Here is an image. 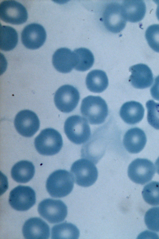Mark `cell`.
Here are the masks:
<instances>
[{
	"instance_id": "cell-4",
	"label": "cell",
	"mask_w": 159,
	"mask_h": 239,
	"mask_svg": "<svg viewBox=\"0 0 159 239\" xmlns=\"http://www.w3.org/2000/svg\"><path fill=\"white\" fill-rule=\"evenodd\" d=\"M65 133L72 143L80 144L86 142L91 135L90 126L87 120L78 115L68 118L64 125Z\"/></svg>"
},
{
	"instance_id": "cell-22",
	"label": "cell",
	"mask_w": 159,
	"mask_h": 239,
	"mask_svg": "<svg viewBox=\"0 0 159 239\" xmlns=\"http://www.w3.org/2000/svg\"><path fill=\"white\" fill-rule=\"evenodd\" d=\"M79 236V230L70 223L56 224L51 229L52 239H78Z\"/></svg>"
},
{
	"instance_id": "cell-1",
	"label": "cell",
	"mask_w": 159,
	"mask_h": 239,
	"mask_svg": "<svg viewBox=\"0 0 159 239\" xmlns=\"http://www.w3.org/2000/svg\"><path fill=\"white\" fill-rule=\"evenodd\" d=\"M80 110L82 115L92 124L103 123L108 114L106 102L98 96H89L84 98Z\"/></svg>"
},
{
	"instance_id": "cell-10",
	"label": "cell",
	"mask_w": 159,
	"mask_h": 239,
	"mask_svg": "<svg viewBox=\"0 0 159 239\" xmlns=\"http://www.w3.org/2000/svg\"><path fill=\"white\" fill-rule=\"evenodd\" d=\"M80 98L77 89L72 85H65L56 91L54 97L55 105L60 111L69 113L77 106Z\"/></svg>"
},
{
	"instance_id": "cell-27",
	"label": "cell",
	"mask_w": 159,
	"mask_h": 239,
	"mask_svg": "<svg viewBox=\"0 0 159 239\" xmlns=\"http://www.w3.org/2000/svg\"><path fill=\"white\" fill-rule=\"evenodd\" d=\"M144 221L149 229L159 232V207H153L148 209L145 214Z\"/></svg>"
},
{
	"instance_id": "cell-11",
	"label": "cell",
	"mask_w": 159,
	"mask_h": 239,
	"mask_svg": "<svg viewBox=\"0 0 159 239\" xmlns=\"http://www.w3.org/2000/svg\"><path fill=\"white\" fill-rule=\"evenodd\" d=\"M15 128L21 135L30 137L39 129L40 122L36 114L28 110H22L16 116L14 121Z\"/></svg>"
},
{
	"instance_id": "cell-8",
	"label": "cell",
	"mask_w": 159,
	"mask_h": 239,
	"mask_svg": "<svg viewBox=\"0 0 159 239\" xmlns=\"http://www.w3.org/2000/svg\"><path fill=\"white\" fill-rule=\"evenodd\" d=\"M28 17L25 7L20 2L14 0H5L0 4V17L3 21L14 25L25 22Z\"/></svg>"
},
{
	"instance_id": "cell-15",
	"label": "cell",
	"mask_w": 159,
	"mask_h": 239,
	"mask_svg": "<svg viewBox=\"0 0 159 239\" xmlns=\"http://www.w3.org/2000/svg\"><path fill=\"white\" fill-rule=\"evenodd\" d=\"M131 74L129 81L132 85L138 89H144L150 87L153 82V74L146 65L140 63L130 67Z\"/></svg>"
},
{
	"instance_id": "cell-26",
	"label": "cell",
	"mask_w": 159,
	"mask_h": 239,
	"mask_svg": "<svg viewBox=\"0 0 159 239\" xmlns=\"http://www.w3.org/2000/svg\"><path fill=\"white\" fill-rule=\"evenodd\" d=\"M147 109V120L154 128L159 130V103L149 100L146 103Z\"/></svg>"
},
{
	"instance_id": "cell-14",
	"label": "cell",
	"mask_w": 159,
	"mask_h": 239,
	"mask_svg": "<svg viewBox=\"0 0 159 239\" xmlns=\"http://www.w3.org/2000/svg\"><path fill=\"white\" fill-rule=\"evenodd\" d=\"M22 231L26 239H47L50 236L49 226L39 218H31L27 220L23 226Z\"/></svg>"
},
{
	"instance_id": "cell-19",
	"label": "cell",
	"mask_w": 159,
	"mask_h": 239,
	"mask_svg": "<svg viewBox=\"0 0 159 239\" xmlns=\"http://www.w3.org/2000/svg\"><path fill=\"white\" fill-rule=\"evenodd\" d=\"M144 110L140 103L131 101L124 103L121 106L120 115L123 121L129 124H134L143 119Z\"/></svg>"
},
{
	"instance_id": "cell-9",
	"label": "cell",
	"mask_w": 159,
	"mask_h": 239,
	"mask_svg": "<svg viewBox=\"0 0 159 239\" xmlns=\"http://www.w3.org/2000/svg\"><path fill=\"white\" fill-rule=\"evenodd\" d=\"M34 191L29 186L19 185L10 193L9 202L14 209L19 211H26L35 203Z\"/></svg>"
},
{
	"instance_id": "cell-13",
	"label": "cell",
	"mask_w": 159,
	"mask_h": 239,
	"mask_svg": "<svg viewBox=\"0 0 159 239\" xmlns=\"http://www.w3.org/2000/svg\"><path fill=\"white\" fill-rule=\"evenodd\" d=\"M46 38V32L44 27L36 23L27 25L21 33L23 44L26 48L31 49L41 47L45 42Z\"/></svg>"
},
{
	"instance_id": "cell-20",
	"label": "cell",
	"mask_w": 159,
	"mask_h": 239,
	"mask_svg": "<svg viewBox=\"0 0 159 239\" xmlns=\"http://www.w3.org/2000/svg\"><path fill=\"white\" fill-rule=\"evenodd\" d=\"M35 173L34 166L32 162L22 160L15 164L12 167L11 175L13 179L20 183L29 182L33 177Z\"/></svg>"
},
{
	"instance_id": "cell-2",
	"label": "cell",
	"mask_w": 159,
	"mask_h": 239,
	"mask_svg": "<svg viewBox=\"0 0 159 239\" xmlns=\"http://www.w3.org/2000/svg\"><path fill=\"white\" fill-rule=\"evenodd\" d=\"M74 182L71 174L66 170H58L49 175L46 181V188L52 197H63L71 192Z\"/></svg>"
},
{
	"instance_id": "cell-30",
	"label": "cell",
	"mask_w": 159,
	"mask_h": 239,
	"mask_svg": "<svg viewBox=\"0 0 159 239\" xmlns=\"http://www.w3.org/2000/svg\"><path fill=\"white\" fill-rule=\"evenodd\" d=\"M154 1L157 5L156 11V15L157 18L159 21V0H154Z\"/></svg>"
},
{
	"instance_id": "cell-29",
	"label": "cell",
	"mask_w": 159,
	"mask_h": 239,
	"mask_svg": "<svg viewBox=\"0 0 159 239\" xmlns=\"http://www.w3.org/2000/svg\"><path fill=\"white\" fill-rule=\"evenodd\" d=\"M150 91L152 97L154 99L159 101V75L155 78Z\"/></svg>"
},
{
	"instance_id": "cell-16",
	"label": "cell",
	"mask_w": 159,
	"mask_h": 239,
	"mask_svg": "<svg viewBox=\"0 0 159 239\" xmlns=\"http://www.w3.org/2000/svg\"><path fill=\"white\" fill-rule=\"evenodd\" d=\"M75 53L66 48L57 50L52 57V63L55 68L58 72L67 73L74 68L77 63Z\"/></svg>"
},
{
	"instance_id": "cell-7",
	"label": "cell",
	"mask_w": 159,
	"mask_h": 239,
	"mask_svg": "<svg viewBox=\"0 0 159 239\" xmlns=\"http://www.w3.org/2000/svg\"><path fill=\"white\" fill-rule=\"evenodd\" d=\"M155 173L153 163L150 160L143 158H137L129 165L128 175L133 182L144 185L150 181Z\"/></svg>"
},
{
	"instance_id": "cell-12",
	"label": "cell",
	"mask_w": 159,
	"mask_h": 239,
	"mask_svg": "<svg viewBox=\"0 0 159 239\" xmlns=\"http://www.w3.org/2000/svg\"><path fill=\"white\" fill-rule=\"evenodd\" d=\"M103 21L106 29L113 33H118L125 27L126 21L119 4L112 2L108 4L103 14Z\"/></svg>"
},
{
	"instance_id": "cell-23",
	"label": "cell",
	"mask_w": 159,
	"mask_h": 239,
	"mask_svg": "<svg viewBox=\"0 0 159 239\" xmlns=\"http://www.w3.org/2000/svg\"><path fill=\"white\" fill-rule=\"evenodd\" d=\"M18 42L17 31L13 27L6 26L0 27V49L4 51L13 49Z\"/></svg>"
},
{
	"instance_id": "cell-24",
	"label": "cell",
	"mask_w": 159,
	"mask_h": 239,
	"mask_svg": "<svg viewBox=\"0 0 159 239\" xmlns=\"http://www.w3.org/2000/svg\"><path fill=\"white\" fill-rule=\"evenodd\" d=\"M77 59V63L74 68L80 71H85L90 69L94 62V57L89 49L80 48L74 50Z\"/></svg>"
},
{
	"instance_id": "cell-3",
	"label": "cell",
	"mask_w": 159,
	"mask_h": 239,
	"mask_svg": "<svg viewBox=\"0 0 159 239\" xmlns=\"http://www.w3.org/2000/svg\"><path fill=\"white\" fill-rule=\"evenodd\" d=\"M35 147L40 154L51 156L58 153L63 145L60 133L55 129L48 128L42 130L34 139Z\"/></svg>"
},
{
	"instance_id": "cell-25",
	"label": "cell",
	"mask_w": 159,
	"mask_h": 239,
	"mask_svg": "<svg viewBox=\"0 0 159 239\" xmlns=\"http://www.w3.org/2000/svg\"><path fill=\"white\" fill-rule=\"evenodd\" d=\"M143 197L148 204L159 205V182L153 181L146 185L142 191Z\"/></svg>"
},
{
	"instance_id": "cell-5",
	"label": "cell",
	"mask_w": 159,
	"mask_h": 239,
	"mask_svg": "<svg viewBox=\"0 0 159 239\" xmlns=\"http://www.w3.org/2000/svg\"><path fill=\"white\" fill-rule=\"evenodd\" d=\"M70 172L75 183L84 187L93 185L98 177V171L95 164L84 158L74 162L71 166Z\"/></svg>"
},
{
	"instance_id": "cell-31",
	"label": "cell",
	"mask_w": 159,
	"mask_h": 239,
	"mask_svg": "<svg viewBox=\"0 0 159 239\" xmlns=\"http://www.w3.org/2000/svg\"><path fill=\"white\" fill-rule=\"evenodd\" d=\"M156 169L157 173L159 175V157L155 162Z\"/></svg>"
},
{
	"instance_id": "cell-17",
	"label": "cell",
	"mask_w": 159,
	"mask_h": 239,
	"mask_svg": "<svg viewBox=\"0 0 159 239\" xmlns=\"http://www.w3.org/2000/svg\"><path fill=\"white\" fill-rule=\"evenodd\" d=\"M147 142L146 134L140 129L135 127L129 129L125 134L123 143L126 149L132 153H137L141 151Z\"/></svg>"
},
{
	"instance_id": "cell-6",
	"label": "cell",
	"mask_w": 159,
	"mask_h": 239,
	"mask_svg": "<svg viewBox=\"0 0 159 239\" xmlns=\"http://www.w3.org/2000/svg\"><path fill=\"white\" fill-rule=\"evenodd\" d=\"M39 215L49 223H58L64 220L67 214L66 205L60 200L47 199L39 204Z\"/></svg>"
},
{
	"instance_id": "cell-21",
	"label": "cell",
	"mask_w": 159,
	"mask_h": 239,
	"mask_svg": "<svg viewBox=\"0 0 159 239\" xmlns=\"http://www.w3.org/2000/svg\"><path fill=\"white\" fill-rule=\"evenodd\" d=\"M86 84L88 89L94 93H100L107 88L108 80L106 73L100 70H93L90 72L86 78Z\"/></svg>"
},
{
	"instance_id": "cell-18",
	"label": "cell",
	"mask_w": 159,
	"mask_h": 239,
	"mask_svg": "<svg viewBox=\"0 0 159 239\" xmlns=\"http://www.w3.org/2000/svg\"><path fill=\"white\" fill-rule=\"evenodd\" d=\"M121 5L123 16L126 21L139 22L145 16L146 6L143 1L124 0Z\"/></svg>"
},
{
	"instance_id": "cell-28",
	"label": "cell",
	"mask_w": 159,
	"mask_h": 239,
	"mask_svg": "<svg viewBox=\"0 0 159 239\" xmlns=\"http://www.w3.org/2000/svg\"><path fill=\"white\" fill-rule=\"evenodd\" d=\"M145 36L150 47L154 51L159 52V25L153 24L148 27Z\"/></svg>"
}]
</instances>
